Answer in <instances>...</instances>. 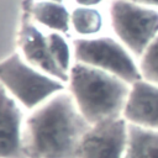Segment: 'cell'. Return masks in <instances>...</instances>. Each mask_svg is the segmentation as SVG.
I'll use <instances>...</instances> for the list:
<instances>
[{
  "label": "cell",
  "mask_w": 158,
  "mask_h": 158,
  "mask_svg": "<svg viewBox=\"0 0 158 158\" xmlns=\"http://www.w3.org/2000/svg\"><path fill=\"white\" fill-rule=\"evenodd\" d=\"M89 127L72 95L58 93L33 109L23 121L25 158H75Z\"/></svg>",
  "instance_id": "obj_1"
},
{
  "label": "cell",
  "mask_w": 158,
  "mask_h": 158,
  "mask_svg": "<svg viewBox=\"0 0 158 158\" xmlns=\"http://www.w3.org/2000/svg\"><path fill=\"white\" fill-rule=\"evenodd\" d=\"M70 95L90 123L122 117L130 84L105 70L75 63L68 73Z\"/></svg>",
  "instance_id": "obj_2"
},
{
  "label": "cell",
  "mask_w": 158,
  "mask_h": 158,
  "mask_svg": "<svg viewBox=\"0 0 158 158\" xmlns=\"http://www.w3.org/2000/svg\"><path fill=\"white\" fill-rule=\"evenodd\" d=\"M0 84L28 110L38 107L64 89L62 80L32 67L17 53L0 60Z\"/></svg>",
  "instance_id": "obj_3"
},
{
  "label": "cell",
  "mask_w": 158,
  "mask_h": 158,
  "mask_svg": "<svg viewBox=\"0 0 158 158\" xmlns=\"http://www.w3.org/2000/svg\"><path fill=\"white\" fill-rule=\"evenodd\" d=\"M111 27L120 42L137 58L158 36V10L130 0H112Z\"/></svg>",
  "instance_id": "obj_4"
},
{
  "label": "cell",
  "mask_w": 158,
  "mask_h": 158,
  "mask_svg": "<svg viewBox=\"0 0 158 158\" xmlns=\"http://www.w3.org/2000/svg\"><path fill=\"white\" fill-rule=\"evenodd\" d=\"M74 57L83 63L118 77L130 85L142 79L139 67L133 54L111 37H83L73 43Z\"/></svg>",
  "instance_id": "obj_5"
},
{
  "label": "cell",
  "mask_w": 158,
  "mask_h": 158,
  "mask_svg": "<svg viewBox=\"0 0 158 158\" xmlns=\"http://www.w3.org/2000/svg\"><path fill=\"white\" fill-rule=\"evenodd\" d=\"M128 135V122L123 117L105 120L85 131L75 158H123Z\"/></svg>",
  "instance_id": "obj_6"
},
{
  "label": "cell",
  "mask_w": 158,
  "mask_h": 158,
  "mask_svg": "<svg viewBox=\"0 0 158 158\" xmlns=\"http://www.w3.org/2000/svg\"><path fill=\"white\" fill-rule=\"evenodd\" d=\"M20 104L0 84V158H25Z\"/></svg>",
  "instance_id": "obj_7"
},
{
  "label": "cell",
  "mask_w": 158,
  "mask_h": 158,
  "mask_svg": "<svg viewBox=\"0 0 158 158\" xmlns=\"http://www.w3.org/2000/svg\"><path fill=\"white\" fill-rule=\"evenodd\" d=\"M122 117L131 125L158 130V85L144 79L131 84Z\"/></svg>",
  "instance_id": "obj_8"
},
{
  "label": "cell",
  "mask_w": 158,
  "mask_h": 158,
  "mask_svg": "<svg viewBox=\"0 0 158 158\" xmlns=\"http://www.w3.org/2000/svg\"><path fill=\"white\" fill-rule=\"evenodd\" d=\"M19 44L22 57L27 63L43 73L62 80L63 83L68 81V74L57 65L51 54L47 36H44L33 23L27 20H25L21 25Z\"/></svg>",
  "instance_id": "obj_9"
},
{
  "label": "cell",
  "mask_w": 158,
  "mask_h": 158,
  "mask_svg": "<svg viewBox=\"0 0 158 158\" xmlns=\"http://www.w3.org/2000/svg\"><path fill=\"white\" fill-rule=\"evenodd\" d=\"M123 158H158V130L128 123Z\"/></svg>",
  "instance_id": "obj_10"
},
{
  "label": "cell",
  "mask_w": 158,
  "mask_h": 158,
  "mask_svg": "<svg viewBox=\"0 0 158 158\" xmlns=\"http://www.w3.org/2000/svg\"><path fill=\"white\" fill-rule=\"evenodd\" d=\"M31 15L38 23L54 32L65 33L69 30L70 14L62 2L38 0L32 5Z\"/></svg>",
  "instance_id": "obj_11"
},
{
  "label": "cell",
  "mask_w": 158,
  "mask_h": 158,
  "mask_svg": "<svg viewBox=\"0 0 158 158\" xmlns=\"http://www.w3.org/2000/svg\"><path fill=\"white\" fill-rule=\"evenodd\" d=\"M102 25V15L96 7L77 6L70 12V26L83 37H91L99 33Z\"/></svg>",
  "instance_id": "obj_12"
},
{
  "label": "cell",
  "mask_w": 158,
  "mask_h": 158,
  "mask_svg": "<svg viewBox=\"0 0 158 158\" xmlns=\"http://www.w3.org/2000/svg\"><path fill=\"white\" fill-rule=\"evenodd\" d=\"M138 67L142 79L158 85V36L139 57Z\"/></svg>",
  "instance_id": "obj_13"
},
{
  "label": "cell",
  "mask_w": 158,
  "mask_h": 158,
  "mask_svg": "<svg viewBox=\"0 0 158 158\" xmlns=\"http://www.w3.org/2000/svg\"><path fill=\"white\" fill-rule=\"evenodd\" d=\"M47 42H48V47H49V51H51V54L54 62L63 72L68 74L72 68L70 49H69L68 42L59 32H51L47 36Z\"/></svg>",
  "instance_id": "obj_14"
},
{
  "label": "cell",
  "mask_w": 158,
  "mask_h": 158,
  "mask_svg": "<svg viewBox=\"0 0 158 158\" xmlns=\"http://www.w3.org/2000/svg\"><path fill=\"white\" fill-rule=\"evenodd\" d=\"M104 0H75L78 6H85V7H95L100 5Z\"/></svg>",
  "instance_id": "obj_15"
},
{
  "label": "cell",
  "mask_w": 158,
  "mask_h": 158,
  "mask_svg": "<svg viewBox=\"0 0 158 158\" xmlns=\"http://www.w3.org/2000/svg\"><path fill=\"white\" fill-rule=\"evenodd\" d=\"M130 1L144 5V6H148V7H153V9L158 7V0H130Z\"/></svg>",
  "instance_id": "obj_16"
},
{
  "label": "cell",
  "mask_w": 158,
  "mask_h": 158,
  "mask_svg": "<svg viewBox=\"0 0 158 158\" xmlns=\"http://www.w3.org/2000/svg\"><path fill=\"white\" fill-rule=\"evenodd\" d=\"M46 1H53V2H63L64 0H46Z\"/></svg>",
  "instance_id": "obj_17"
}]
</instances>
